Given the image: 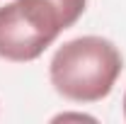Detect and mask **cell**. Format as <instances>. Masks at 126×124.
<instances>
[{
	"label": "cell",
	"mask_w": 126,
	"mask_h": 124,
	"mask_svg": "<svg viewBox=\"0 0 126 124\" xmlns=\"http://www.w3.org/2000/svg\"><path fill=\"white\" fill-rule=\"evenodd\" d=\"M65 122V119H87V122H94V117L90 114H58V117H53V122Z\"/></svg>",
	"instance_id": "3957f363"
},
{
	"label": "cell",
	"mask_w": 126,
	"mask_h": 124,
	"mask_svg": "<svg viewBox=\"0 0 126 124\" xmlns=\"http://www.w3.org/2000/svg\"><path fill=\"white\" fill-rule=\"evenodd\" d=\"M124 119H126V93H124Z\"/></svg>",
	"instance_id": "277c9868"
},
{
	"label": "cell",
	"mask_w": 126,
	"mask_h": 124,
	"mask_svg": "<svg viewBox=\"0 0 126 124\" xmlns=\"http://www.w3.org/2000/svg\"><path fill=\"white\" fill-rule=\"evenodd\" d=\"M87 0H12L0 7V59L36 61L63 29L73 27Z\"/></svg>",
	"instance_id": "7a4b0ae2"
},
{
	"label": "cell",
	"mask_w": 126,
	"mask_h": 124,
	"mask_svg": "<svg viewBox=\"0 0 126 124\" xmlns=\"http://www.w3.org/2000/svg\"><path fill=\"white\" fill-rule=\"evenodd\" d=\"M124 71L121 51L104 37H78L65 41L48 63L53 90L70 102H99L114 90Z\"/></svg>",
	"instance_id": "6da1fadb"
}]
</instances>
